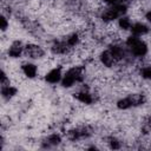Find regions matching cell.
Wrapping results in <instances>:
<instances>
[{"label": "cell", "mask_w": 151, "mask_h": 151, "mask_svg": "<svg viewBox=\"0 0 151 151\" xmlns=\"http://www.w3.org/2000/svg\"><path fill=\"white\" fill-rule=\"evenodd\" d=\"M85 77V68L83 66H73L65 72L61 79V85L64 87H71L76 83L83 81Z\"/></svg>", "instance_id": "obj_1"}, {"label": "cell", "mask_w": 151, "mask_h": 151, "mask_svg": "<svg viewBox=\"0 0 151 151\" xmlns=\"http://www.w3.org/2000/svg\"><path fill=\"white\" fill-rule=\"evenodd\" d=\"M126 46L131 51V53L136 57H144L147 53L146 44L136 35H131L126 39Z\"/></svg>", "instance_id": "obj_2"}, {"label": "cell", "mask_w": 151, "mask_h": 151, "mask_svg": "<svg viewBox=\"0 0 151 151\" xmlns=\"http://www.w3.org/2000/svg\"><path fill=\"white\" fill-rule=\"evenodd\" d=\"M145 103V97L142 93H132L129 94L127 97L118 100L117 103V107L120 110H127L130 107H136V106H140Z\"/></svg>", "instance_id": "obj_3"}, {"label": "cell", "mask_w": 151, "mask_h": 151, "mask_svg": "<svg viewBox=\"0 0 151 151\" xmlns=\"http://www.w3.org/2000/svg\"><path fill=\"white\" fill-rule=\"evenodd\" d=\"M127 7L124 4H118V5H112L111 7L106 8L103 13H101V19L104 21H113L120 17H123V14H125Z\"/></svg>", "instance_id": "obj_4"}, {"label": "cell", "mask_w": 151, "mask_h": 151, "mask_svg": "<svg viewBox=\"0 0 151 151\" xmlns=\"http://www.w3.org/2000/svg\"><path fill=\"white\" fill-rule=\"evenodd\" d=\"M92 134V130L90 126H80V127H77V129H72L67 132L66 137L68 140L71 142H76V140H79V139H84V138H87Z\"/></svg>", "instance_id": "obj_5"}, {"label": "cell", "mask_w": 151, "mask_h": 151, "mask_svg": "<svg viewBox=\"0 0 151 151\" xmlns=\"http://www.w3.org/2000/svg\"><path fill=\"white\" fill-rule=\"evenodd\" d=\"M24 54L27 57V58H31V59H39L41 57H44L45 54V51L42 50V47H40L39 45H35V44H27L24 48Z\"/></svg>", "instance_id": "obj_6"}, {"label": "cell", "mask_w": 151, "mask_h": 151, "mask_svg": "<svg viewBox=\"0 0 151 151\" xmlns=\"http://www.w3.org/2000/svg\"><path fill=\"white\" fill-rule=\"evenodd\" d=\"M63 79V74H61V66L54 67L52 68L50 72L46 73L45 76V80L50 84H57Z\"/></svg>", "instance_id": "obj_7"}, {"label": "cell", "mask_w": 151, "mask_h": 151, "mask_svg": "<svg viewBox=\"0 0 151 151\" xmlns=\"http://www.w3.org/2000/svg\"><path fill=\"white\" fill-rule=\"evenodd\" d=\"M24 48H25V46L22 45V42L19 40H15L11 44V46L8 48V55L12 58H19L20 54L24 52Z\"/></svg>", "instance_id": "obj_8"}, {"label": "cell", "mask_w": 151, "mask_h": 151, "mask_svg": "<svg viewBox=\"0 0 151 151\" xmlns=\"http://www.w3.org/2000/svg\"><path fill=\"white\" fill-rule=\"evenodd\" d=\"M70 50H71V47L67 45L66 40L55 41V42L51 46V51H52L54 54H65V53H67Z\"/></svg>", "instance_id": "obj_9"}, {"label": "cell", "mask_w": 151, "mask_h": 151, "mask_svg": "<svg viewBox=\"0 0 151 151\" xmlns=\"http://www.w3.org/2000/svg\"><path fill=\"white\" fill-rule=\"evenodd\" d=\"M100 61H101V64H103L104 66H106V67H113V66L116 65V63H117L116 58L113 57V54L111 53L110 50H106V51H104V52L100 54Z\"/></svg>", "instance_id": "obj_10"}, {"label": "cell", "mask_w": 151, "mask_h": 151, "mask_svg": "<svg viewBox=\"0 0 151 151\" xmlns=\"http://www.w3.org/2000/svg\"><path fill=\"white\" fill-rule=\"evenodd\" d=\"M149 32V28L146 25L142 24V22H137L134 25H132L131 27V33L132 35H136V37H140V35H144Z\"/></svg>", "instance_id": "obj_11"}, {"label": "cell", "mask_w": 151, "mask_h": 151, "mask_svg": "<svg viewBox=\"0 0 151 151\" xmlns=\"http://www.w3.org/2000/svg\"><path fill=\"white\" fill-rule=\"evenodd\" d=\"M109 50L111 51V53L113 54V57L116 58L117 61H119V60H122V59H124V58L126 57L125 50H124L122 46H119V45H112Z\"/></svg>", "instance_id": "obj_12"}, {"label": "cell", "mask_w": 151, "mask_h": 151, "mask_svg": "<svg viewBox=\"0 0 151 151\" xmlns=\"http://www.w3.org/2000/svg\"><path fill=\"white\" fill-rule=\"evenodd\" d=\"M21 70L24 72V74L28 78H34L37 76V72H38V68L34 64H31V63H27V64H24L21 66Z\"/></svg>", "instance_id": "obj_13"}, {"label": "cell", "mask_w": 151, "mask_h": 151, "mask_svg": "<svg viewBox=\"0 0 151 151\" xmlns=\"http://www.w3.org/2000/svg\"><path fill=\"white\" fill-rule=\"evenodd\" d=\"M76 98H77L79 101L84 103V104H92L93 100H94L93 97H92V94H91L87 90H83V91L76 93Z\"/></svg>", "instance_id": "obj_14"}, {"label": "cell", "mask_w": 151, "mask_h": 151, "mask_svg": "<svg viewBox=\"0 0 151 151\" xmlns=\"http://www.w3.org/2000/svg\"><path fill=\"white\" fill-rule=\"evenodd\" d=\"M60 142H61V137H60L59 134H57V133H52V134H50V136L44 140V144H45V146L50 147V146H55V145H58Z\"/></svg>", "instance_id": "obj_15"}, {"label": "cell", "mask_w": 151, "mask_h": 151, "mask_svg": "<svg viewBox=\"0 0 151 151\" xmlns=\"http://www.w3.org/2000/svg\"><path fill=\"white\" fill-rule=\"evenodd\" d=\"M17 88L14 87V86H11V85H8V86H2L1 87V96L5 98V99H11L12 97H14L15 94H17Z\"/></svg>", "instance_id": "obj_16"}, {"label": "cell", "mask_w": 151, "mask_h": 151, "mask_svg": "<svg viewBox=\"0 0 151 151\" xmlns=\"http://www.w3.org/2000/svg\"><path fill=\"white\" fill-rule=\"evenodd\" d=\"M118 25H119V27H120L122 29H124V31L131 29V27H132V22H131L130 18H127V17H120Z\"/></svg>", "instance_id": "obj_17"}, {"label": "cell", "mask_w": 151, "mask_h": 151, "mask_svg": "<svg viewBox=\"0 0 151 151\" xmlns=\"http://www.w3.org/2000/svg\"><path fill=\"white\" fill-rule=\"evenodd\" d=\"M107 143H109L110 147L113 149V150H118V149L122 147V143L117 138H114V137H109L107 138Z\"/></svg>", "instance_id": "obj_18"}, {"label": "cell", "mask_w": 151, "mask_h": 151, "mask_svg": "<svg viewBox=\"0 0 151 151\" xmlns=\"http://www.w3.org/2000/svg\"><path fill=\"white\" fill-rule=\"evenodd\" d=\"M78 41H79V37H78V34H71L70 37H67V39H66V42H67V45L72 48V47H74L77 44H78Z\"/></svg>", "instance_id": "obj_19"}, {"label": "cell", "mask_w": 151, "mask_h": 151, "mask_svg": "<svg viewBox=\"0 0 151 151\" xmlns=\"http://www.w3.org/2000/svg\"><path fill=\"white\" fill-rule=\"evenodd\" d=\"M140 76L144 79H151V66H144V67H142Z\"/></svg>", "instance_id": "obj_20"}, {"label": "cell", "mask_w": 151, "mask_h": 151, "mask_svg": "<svg viewBox=\"0 0 151 151\" xmlns=\"http://www.w3.org/2000/svg\"><path fill=\"white\" fill-rule=\"evenodd\" d=\"M8 85H9V78L6 76L5 71H2V73H1V87L2 86H8Z\"/></svg>", "instance_id": "obj_21"}, {"label": "cell", "mask_w": 151, "mask_h": 151, "mask_svg": "<svg viewBox=\"0 0 151 151\" xmlns=\"http://www.w3.org/2000/svg\"><path fill=\"white\" fill-rule=\"evenodd\" d=\"M143 130H144V131H146V132L151 130V114L145 119L144 125H143Z\"/></svg>", "instance_id": "obj_22"}, {"label": "cell", "mask_w": 151, "mask_h": 151, "mask_svg": "<svg viewBox=\"0 0 151 151\" xmlns=\"http://www.w3.org/2000/svg\"><path fill=\"white\" fill-rule=\"evenodd\" d=\"M8 27V22H7V19L2 15L1 17V31H6Z\"/></svg>", "instance_id": "obj_23"}, {"label": "cell", "mask_w": 151, "mask_h": 151, "mask_svg": "<svg viewBox=\"0 0 151 151\" xmlns=\"http://www.w3.org/2000/svg\"><path fill=\"white\" fill-rule=\"evenodd\" d=\"M104 2L109 4V5H118V4H123V0H104Z\"/></svg>", "instance_id": "obj_24"}, {"label": "cell", "mask_w": 151, "mask_h": 151, "mask_svg": "<svg viewBox=\"0 0 151 151\" xmlns=\"http://www.w3.org/2000/svg\"><path fill=\"white\" fill-rule=\"evenodd\" d=\"M146 19H147V20H149V21L151 22V11L146 13Z\"/></svg>", "instance_id": "obj_25"}]
</instances>
